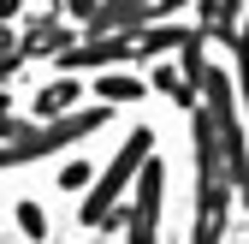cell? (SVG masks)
Returning <instances> with one entry per match:
<instances>
[{
  "mask_svg": "<svg viewBox=\"0 0 249 244\" xmlns=\"http://www.w3.org/2000/svg\"><path fill=\"white\" fill-rule=\"evenodd\" d=\"M196 244H220L226 215H231V173H226V149L213 131V113L196 102Z\"/></svg>",
  "mask_w": 249,
  "mask_h": 244,
  "instance_id": "6da1fadb",
  "label": "cell"
},
{
  "mask_svg": "<svg viewBox=\"0 0 249 244\" xmlns=\"http://www.w3.org/2000/svg\"><path fill=\"white\" fill-rule=\"evenodd\" d=\"M107 119H113L107 102H95V107H66V113H53V119H30L18 137L0 143V173H12V167H24V161H42V155H59L66 143L95 137Z\"/></svg>",
  "mask_w": 249,
  "mask_h": 244,
  "instance_id": "7a4b0ae2",
  "label": "cell"
},
{
  "mask_svg": "<svg viewBox=\"0 0 249 244\" xmlns=\"http://www.w3.org/2000/svg\"><path fill=\"white\" fill-rule=\"evenodd\" d=\"M148 149H154V131H148V125H131V131H124L119 155L77 191V197H83V208H77L83 226H113V221H119V203H124V191H131V179H137V167H142Z\"/></svg>",
  "mask_w": 249,
  "mask_h": 244,
  "instance_id": "3957f363",
  "label": "cell"
},
{
  "mask_svg": "<svg viewBox=\"0 0 249 244\" xmlns=\"http://www.w3.org/2000/svg\"><path fill=\"white\" fill-rule=\"evenodd\" d=\"M160 203H166V161L148 149L142 167H137V179H131V191H124V203H119L124 244H154V238H160Z\"/></svg>",
  "mask_w": 249,
  "mask_h": 244,
  "instance_id": "277c9868",
  "label": "cell"
},
{
  "mask_svg": "<svg viewBox=\"0 0 249 244\" xmlns=\"http://www.w3.org/2000/svg\"><path fill=\"white\" fill-rule=\"evenodd\" d=\"M77 102H83V78H77V72H59L48 89H36L30 113H36V119H53V113H66V107H77Z\"/></svg>",
  "mask_w": 249,
  "mask_h": 244,
  "instance_id": "5b68a950",
  "label": "cell"
},
{
  "mask_svg": "<svg viewBox=\"0 0 249 244\" xmlns=\"http://www.w3.org/2000/svg\"><path fill=\"white\" fill-rule=\"evenodd\" d=\"M71 30H77V24H36L30 36H18V54H24V60H42V54H59V48L71 42Z\"/></svg>",
  "mask_w": 249,
  "mask_h": 244,
  "instance_id": "8992f818",
  "label": "cell"
},
{
  "mask_svg": "<svg viewBox=\"0 0 249 244\" xmlns=\"http://www.w3.org/2000/svg\"><path fill=\"white\" fill-rule=\"evenodd\" d=\"M148 89H160V96H172L178 107H196V83L184 78V72L172 66V60H160V66L148 72Z\"/></svg>",
  "mask_w": 249,
  "mask_h": 244,
  "instance_id": "52a82bcc",
  "label": "cell"
},
{
  "mask_svg": "<svg viewBox=\"0 0 249 244\" xmlns=\"http://www.w3.org/2000/svg\"><path fill=\"white\" fill-rule=\"evenodd\" d=\"M142 96H148V78H137V72H107L101 78V102L107 107H131Z\"/></svg>",
  "mask_w": 249,
  "mask_h": 244,
  "instance_id": "ba28073f",
  "label": "cell"
},
{
  "mask_svg": "<svg viewBox=\"0 0 249 244\" xmlns=\"http://www.w3.org/2000/svg\"><path fill=\"white\" fill-rule=\"evenodd\" d=\"M12 215H18V232H24V238H36V244H48V208H42L36 197H24V203L12 208Z\"/></svg>",
  "mask_w": 249,
  "mask_h": 244,
  "instance_id": "9c48e42d",
  "label": "cell"
},
{
  "mask_svg": "<svg viewBox=\"0 0 249 244\" xmlns=\"http://www.w3.org/2000/svg\"><path fill=\"white\" fill-rule=\"evenodd\" d=\"M226 42H231V60H237V96L249 102V24H231Z\"/></svg>",
  "mask_w": 249,
  "mask_h": 244,
  "instance_id": "30bf717a",
  "label": "cell"
},
{
  "mask_svg": "<svg viewBox=\"0 0 249 244\" xmlns=\"http://www.w3.org/2000/svg\"><path fill=\"white\" fill-rule=\"evenodd\" d=\"M53 179H59V191H71V197H77L89 179H95V161H83V155H77V161H66V167H59Z\"/></svg>",
  "mask_w": 249,
  "mask_h": 244,
  "instance_id": "8fae6325",
  "label": "cell"
},
{
  "mask_svg": "<svg viewBox=\"0 0 249 244\" xmlns=\"http://www.w3.org/2000/svg\"><path fill=\"white\" fill-rule=\"evenodd\" d=\"M18 131H24V119H12V102L0 96V143H6V137H18Z\"/></svg>",
  "mask_w": 249,
  "mask_h": 244,
  "instance_id": "7c38bea8",
  "label": "cell"
},
{
  "mask_svg": "<svg viewBox=\"0 0 249 244\" xmlns=\"http://www.w3.org/2000/svg\"><path fill=\"white\" fill-rule=\"evenodd\" d=\"M18 66H24V54H18V48H6V54H0V83H6Z\"/></svg>",
  "mask_w": 249,
  "mask_h": 244,
  "instance_id": "4fadbf2b",
  "label": "cell"
},
{
  "mask_svg": "<svg viewBox=\"0 0 249 244\" xmlns=\"http://www.w3.org/2000/svg\"><path fill=\"white\" fill-rule=\"evenodd\" d=\"M6 48H18V30H12V18H0V54Z\"/></svg>",
  "mask_w": 249,
  "mask_h": 244,
  "instance_id": "5bb4252c",
  "label": "cell"
},
{
  "mask_svg": "<svg viewBox=\"0 0 249 244\" xmlns=\"http://www.w3.org/2000/svg\"><path fill=\"white\" fill-rule=\"evenodd\" d=\"M66 12H71V18H77V24H83V18H89V12H95V0H66Z\"/></svg>",
  "mask_w": 249,
  "mask_h": 244,
  "instance_id": "9a60e30c",
  "label": "cell"
},
{
  "mask_svg": "<svg viewBox=\"0 0 249 244\" xmlns=\"http://www.w3.org/2000/svg\"><path fill=\"white\" fill-rule=\"evenodd\" d=\"M24 12V0H0V18H18Z\"/></svg>",
  "mask_w": 249,
  "mask_h": 244,
  "instance_id": "2e32d148",
  "label": "cell"
},
{
  "mask_svg": "<svg viewBox=\"0 0 249 244\" xmlns=\"http://www.w3.org/2000/svg\"><path fill=\"white\" fill-rule=\"evenodd\" d=\"M237 191H243V203H249V173H243V179H237Z\"/></svg>",
  "mask_w": 249,
  "mask_h": 244,
  "instance_id": "e0dca14e",
  "label": "cell"
}]
</instances>
